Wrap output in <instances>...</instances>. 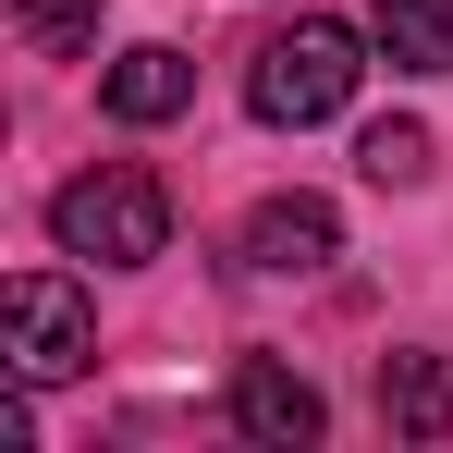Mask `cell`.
I'll use <instances>...</instances> for the list:
<instances>
[{
  "instance_id": "30bf717a",
  "label": "cell",
  "mask_w": 453,
  "mask_h": 453,
  "mask_svg": "<svg viewBox=\"0 0 453 453\" xmlns=\"http://www.w3.org/2000/svg\"><path fill=\"white\" fill-rule=\"evenodd\" d=\"M356 172L368 184H429V123H368L356 135Z\"/></svg>"
},
{
  "instance_id": "5b68a950",
  "label": "cell",
  "mask_w": 453,
  "mask_h": 453,
  "mask_svg": "<svg viewBox=\"0 0 453 453\" xmlns=\"http://www.w3.org/2000/svg\"><path fill=\"white\" fill-rule=\"evenodd\" d=\"M331 257H343L331 196H270V209L245 221V270H270V282H306V270H331Z\"/></svg>"
},
{
  "instance_id": "52a82bcc",
  "label": "cell",
  "mask_w": 453,
  "mask_h": 453,
  "mask_svg": "<svg viewBox=\"0 0 453 453\" xmlns=\"http://www.w3.org/2000/svg\"><path fill=\"white\" fill-rule=\"evenodd\" d=\"M380 417H392L404 441H441L453 429V356H392V368H380Z\"/></svg>"
},
{
  "instance_id": "277c9868",
  "label": "cell",
  "mask_w": 453,
  "mask_h": 453,
  "mask_svg": "<svg viewBox=\"0 0 453 453\" xmlns=\"http://www.w3.org/2000/svg\"><path fill=\"white\" fill-rule=\"evenodd\" d=\"M233 429L270 441V453H306L331 429V404H319V380H295L282 356H245V368H233Z\"/></svg>"
},
{
  "instance_id": "9c48e42d",
  "label": "cell",
  "mask_w": 453,
  "mask_h": 453,
  "mask_svg": "<svg viewBox=\"0 0 453 453\" xmlns=\"http://www.w3.org/2000/svg\"><path fill=\"white\" fill-rule=\"evenodd\" d=\"M98 37V0H12V50H37V62H62Z\"/></svg>"
},
{
  "instance_id": "3957f363",
  "label": "cell",
  "mask_w": 453,
  "mask_h": 453,
  "mask_svg": "<svg viewBox=\"0 0 453 453\" xmlns=\"http://www.w3.org/2000/svg\"><path fill=\"white\" fill-rule=\"evenodd\" d=\"M0 319H12V380L25 392H50V380H74L98 356V319H86V295L62 270H12L0 282Z\"/></svg>"
},
{
  "instance_id": "8992f818",
  "label": "cell",
  "mask_w": 453,
  "mask_h": 453,
  "mask_svg": "<svg viewBox=\"0 0 453 453\" xmlns=\"http://www.w3.org/2000/svg\"><path fill=\"white\" fill-rule=\"evenodd\" d=\"M98 98H111V123H172V111H184V98H196V62H184V50H123V62H111V74H98Z\"/></svg>"
},
{
  "instance_id": "7a4b0ae2",
  "label": "cell",
  "mask_w": 453,
  "mask_h": 453,
  "mask_svg": "<svg viewBox=\"0 0 453 453\" xmlns=\"http://www.w3.org/2000/svg\"><path fill=\"white\" fill-rule=\"evenodd\" d=\"M356 74H368V37L356 25H282L257 62H245V111L257 123H282V135H306V123H331L343 98H356Z\"/></svg>"
},
{
  "instance_id": "ba28073f",
  "label": "cell",
  "mask_w": 453,
  "mask_h": 453,
  "mask_svg": "<svg viewBox=\"0 0 453 453\" xmlns=\"http://www.w3.org/2000/svg\"><path fill=\"white\" fill-rule=\"evenodd\" d=\"M380 50L404 74H453V0H380Z\"/></svg>"
},
{
  "instance_id": "6da1fadb",
  "label": "cell",
  "mask_w": 453,
  "mask_h": 453,
  "mask_svg": "<svg viewBox=\"0 0 453 453\" xmlns=\"http://www.w3.org/2000/svg\"><path fill=\"white\" fill-rule=\"evenodd\" d=\"M50 233H62V257L148 270L159 245H172V196H159V172H135V159H98V172H74L50 196Z\"/></svg>"
}]
</instances>
